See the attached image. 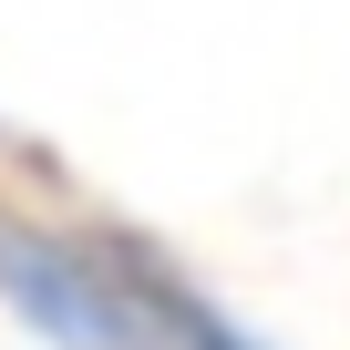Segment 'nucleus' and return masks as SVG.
Returning a JSON list of instances; mask_svg holds the SVG:
<instances>
[{"instance_id": "obj_1", "label": "nucleus", "mask_w": 350, "mask_h": 350, "mask_svg": "<svg viewBox=\"0 0 350 350\" xmlns=\"http://www.w3.org/2000/svg\"><path fill=\"white\" fill-rule=\"evenodd\" d=\"M0 309L42 350H144L134 237H72V227L0 217Z\"/></svg>"}]
</instances>
